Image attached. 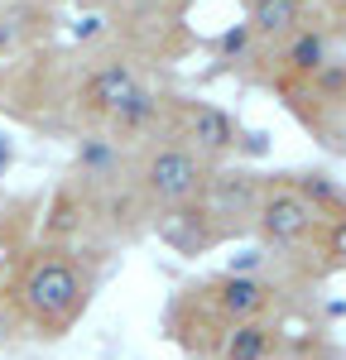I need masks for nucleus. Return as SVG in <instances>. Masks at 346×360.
<instances>
[{"mask_svg": "<svg viewBox=\"0 0 346 360\" xmlns=\"http://www.w3.org/2000/svg\"><path fill=\"white\" fill-rule=\"evenodd\" d=\"M20 298H25L29 317H34L39 327L63 332V327L86 307V283H82V274H77L68 259L49 255V259H34V264L25 269V278H20Z\"/></svg>", "mask_w": 346, "mask_h": 360, "instance_id": "1", "label": "nucleus"}, {"mask_svg": "<svg viewBox=\"0 0 346 360\" xmlns=\"http://www.w3.org/2000/svg\"><path fill=\"white\" fill-rule=\"evenodd\" d=\"M202 183H207V173L188 144H159L140 164V188L159 207H188L202 193Z\"/></svg>", "mask_w": 346, "mask_h": 360, "instance_id": "2", "label": "nucleus"}, {"mask_svg": "<svg viewBox=\"0 0 346 360\" xmlns=\"http://www.w3.org/2000/svg\"><path fill=\"white\" fill-rule=\"evenodd\" d=\"M255 226H260V236L269 240V245H298L308 231L317 226V212H313V202L298 193V188H288V183H279V188H264L255 202Z\"/></svg>", "mask_w": 346, "mask_h": 360, "instance_id": "3", "label": "nucleus"}, {"mask_svg": "<svg viewBox=\"0 0 346 360\" xmlns=\"http://www.w3.org/2000/svg\"><path fill=\"white\" fill-rule=\"evenodd\" d=\"M178 130L188 139V149L193 154H207V159H222L231 154L236 144H241V130H236V120H231L222 106H212V101H183L178 106Z\"/></svg>", "mask_w": 346, "mask_h": 360, "instance_id": "4", "label": "nucleus"}, {"mask_svg": "<svg viewBox=\"0 0 346 360\" xmlns=\"http://www.w3.org/2000/svg\"><path fill=\"white\" fill-rule=\"evenodd\" d=\"M140 77H135V68H125V63H106V68H96L91 77L82 82V106L91 115H115L135 91H140Z\"/></svg>", "mask_w": 346, "mask_h": 360, "instance_id": "5", "label": "nucleus"}, {"mask_svg": "<svg viewBox=\"0 0 346 360\" xmlns=\"http://www.w3.org/2000/svg\"><path fill=\"white\" fill-rule=\"evenodd\" d=\"M207 293H212V303L222 317L231 322H241V317H264V307H269V283H260L250 274H222L217 283H207Z\"/></svg>", "mask_w": 346, "mask_h": 360, "instance_id": "6", "label": "nucleus"}, {"mask_svg": "<svg viewBox=\"0 0 346 360\" xmlns=\"http://www.w3.org/2000/svg\"><path fill=\"white\" fill-rule=\"evenodd\" d=\"M207 188V207L217 212V217H255V202H260V188L250 173H217L212 183H202Z\"/></svg>", "mask_w": 346, "mask_h": 360, "instance_id": "7", "label": "nucleus"}, {"mask_svg": "<svg viewBox=\"0 0 346 360\" xmlns=\"http://www.w3.org/2000/svg\"><path fill=\"white\" fill-rule=\"evenodd\" d=\"M279 346V332L264 317H241L231 322L226 341H222V360H269Z\"/></svg>", "mask_w": 346, "mask_h": 360, "instance_id": "8", "label": "nucleus"}, {"mask_svg": "<svg viewBox=\"0 0 346 360\" xmlns=\"http://www.w3.org/2000/svg\"><path fill=\"white\" fill-rule=\"evenodd\" d=\"M245 25L255 39H288L298 29V0H250Z\"/></svg>", "mask_w": 346, "mask_h": 360, "instance_id": "9", "label": "nucleus"}, {"mask_svg": "<svg viewBox=\"0 0 346 360\" xmlns=\"http://www.w3.org/2000/svg\"><path fill=\"white\" fill-rule=\"evenodd\" d=\"M284 68L298 72V77H313L327 68V34L317 29H293L288 34V49H284Z\"/></svg>", "mask_w": 346, "mask_h": 360, "instance_id": "10", "label": "nucleus"}, {"mask_svg": "<svg viewBox=\"0 0 346 360\" xmlns=\"http://www.w3.org/2000/svg\"><path fill=\"white\" fill-rule=\"evenodd\" d=\"M288 188H298V193L313 202L317 217H332V212H346V193L327 178V173H293L288 178Z\"/></svg>", "mask_w": 346, "mask_h": 360, "instance_id": "11", "label": "nucleus"}, {"mask_svg": "<svg viewBox=\"0 0 346 360\" xmlns=\"http://www.w3.org/2000/svg\"><path fill=\"white\" fill-rule=\"evenodd\" d=\"M250 39H255V34H250V25H236V29H226V34L217 39V49H222L226 58H241L245 49H250Z\"/></svg>", "mask_w": 346, "mask_h": 360, "instance_id": "12", "label": "nucleus"}, {"mask_svg": "<svg viewBox=\"0 0 346 360\" xmlns=\"http://www.w3.org/2000/svg\"><path fill=\"white\" fill-rule=\"evenodd\" d=\"M15 34H20V29H15V20H5V15H0V58L15 49Z\"/></svg>", "mask_w": 346, "mask_h": 360, "instance_id": "13", "label": "nucleus"}]
</instances>
